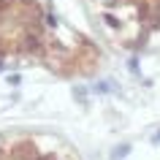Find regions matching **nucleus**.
Listing matches in <instances>:
<instances>
[{"mask_svg":"<svg viewBox=\"0 0 160 160\" xmlns=\"http://www.w3.org/2000/svg\"><path fill=\"white\" fill-rule=\"evenodd\" d=\"M128 152H130V147H119V149H114V152H111V158L117 160V158H122V155H128Z\"/></svg>","mask_w":160,"mask_h":160,"instance_id":"f257e3e1","label":"nucleus"},{"mask_svg":"<svg viewBox=\"0 0 160 160\" xmlns=\"http://www.w3.org/2000/svg\"><path fill=\"white\" fill-rule=\"evenodd\" d=\"M155 141H160V133H158V136H155Z\"/></svg>","mask_w":160,"mask_h":160,"instance_id":"f03ea898","label":"nucleus"}]
</instances>
